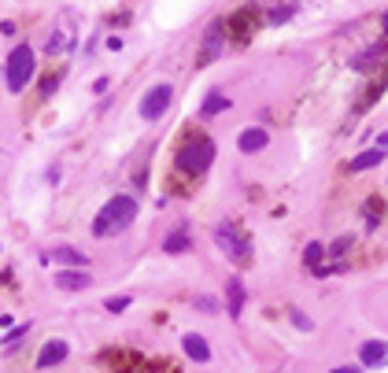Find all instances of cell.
Here are the masks:
<instances>
[{
  "label": "cell",
  "mask_w": 388,
  "mask_h": 373,
  "mask_svg": "<svg viewBox=\"0 0 388 373\" xmlns=\"http://www.w3.org/2000/svg\"><path fill=\"white\" fill-rule=\"evenodd\" d=\"M133 218H137V200L133 196H111L100 207V215H96L93 233L96 237H115V233L133 226Z\"/></svg>",
  "instance_id": "cell-1"
},
{
  "label": "cell",
  "mask_w": 388,
  "mask_h": 373,
  "mask_svg": "<svg viewBox=\"0 0 388 373\" xmlns=\"http://www.w3.org/2000/svg\"><path fill=\"white\" fill-rule=\"evenodd\" d=\"M211 159H214V141H211V137H203V133H196V137H189V141L178 148L174 163H178L181 174L196 178V174H203V170L211 166Z\"/></svg>",
  "instance_id": "cell-2"
},
{
  "label": "cell",
  "mask_w": 388,
  "mask_h": 373,
  "mask_svg": "<svg viewBox=\"0 0 388 373\" xmlns=\"http://www.w3.org/2000/svg\"><path fill=\"white\" fill-rule=\"evenodd\" d=\"M30 78H34V48L19 41V45L12 48V56H8V63H4L8 93H23L30 85Z\"/></svg>",
  "instance_id": "cell-3"
},
{
  "label": "cell",
  "mask_w": 388,
  "mask_h": 373,
  "mask_svg": "<svg viewBox=\"0 0 388 373\" xmlns=\"http://www.w3.org/2000/svg\"><path fill=\"white\" fill-rule=\"evenodd\" d=\"M170 100H174V89H170L167 82H159L141 97V108H137V111H141L145 122H156V119H163V115H167Z\"/></svg>",
  "instance_id": "cell-4"
},
{
  "label": "cell",
  "mask_w": 388,
  "mask_h": 373,
  "mask_svg": "<svg viewBox=\"0 0 388 373\" xmlns=\"http://www.w3.org/2000/svg\"><path fill=\"white\" fill-rule=\"evenodd\" d=\"M214 240H219V248L230 255V259H237V262H248V255H252V251H248L252 244H248V237L233 226V222H222V226L214 229Z\"/></svg>",
  "instance_id": "cell-5"
},
{
  "label": "cell",
  "mask_w": 388,
  "mask_h": 373,
  "mask_svg": "<svg viewBox=\"0 0 388 373\" xmlns=\"http://www.w3.org/2000/svg\"><path fill=\"white\" fill-rule=\"evenodd\" d=\"M78 45V26H74V19H71V12H63L59 15V23H56V30H52V37H48V56H59V52H67V48H74Z\"/></svg>",
  "instance_id": "cell-6"
},
{
  "label": "cell",
  "mask_w": 388,
  "mask_h": 373,
  "mask_svg": "<svg viewBox=\"0 0 388 373\" xmlns=\"http://www.w3.org/2000/svg\"><path fill=\"white\" fill-rule=\"evenodd\" d=\"M266 144H270V133H266L263 126H248V130H241V137H237V148H241L244 155L263 152Z\"/></svg>",
  "instance_id": "cell-7"
},
{
  "label": "cell",
  "mask_w": 388,
  "mask_h": 373,
  "mask_svg": "<svg viewBox=\"0 0 388 373\" xmlns=\"http://www.w3.org/2000/svg\"><path fill=\"white\" fill-rule=\"evenodd\" d=\"M67 355H71L67 340H48V344L37 351V370H52V366H59V362H67Z\"/></svg>",
  "instance_id": "cell-8"
},
{
  "label": "cell",
  "mask_w": 388,
  "mask_h": 373,
  "mask_svg": "<svg viewBox=\"0 0 388 373\" xmlns=\"http://www.w3.org/2000/svg\"><path fill=\"white\" fill-rule=\"evenodd\" d=\"M359 362L362 366H373V370L388 366V344L385 340H366V344L359 347Z\"/></svg>",
  "instance_id": "cell-9"
},
{
  "label": "cell",
  "mask_w": 388,
  "mask_h": 373,
  "mask_svg": "<svg viewBox=\"0 0 388 373\" xmlns=\"http://www.w3.org/2000/svg\"><path fill=\"white\" fill-rule=\"evenodd\" d=\"M41 262H67L74 270H85V266H89V255H82L78 248H52V251L41 255Z\"/></svg>",
  "instance_id": "cell-10"
},
{
  "label": "cell",
  "mask_w": 388,
  "mask_h": 373,
  "mask_svg": "<svg viewBox=\"0 0 388 373\" xmlns=\"http://www.w3.org/2000/svg\"><path fill=\"white\" fill-rule=\"evenodd\" d=\"M56 285L63 292H85L93 285V277L85 270H63V274H56Z\"/></svg>",
  "instance_id": "cell-11"
},
{
  "label": "cell",
  "mask_w": 388,
  "mask_h": 373,
  "mask_svg": "<svg viewBox=\"0 0 388 373\" xmlns=\"http://www.w3.org/2000/svg\"><path fill=\"white\" fill-rule=\"evenodd\" d=\"M181 347H185V355L192 362H207L211 358V347H207V340H203L200 333H185L181 336Z\"/></svg>",
  "instance_id": "cell-12"
},
{
  "label": "cell",
  "mask_w": 388,
  "mask_h": 373,
  "mask_svg": "<svg viewBox=\"0 0 388 373\" xmlns=\"http://www.w3.org/2000/svg\"><path fill=\"white\" fill-rule=\"evenodd\" d=\"M225 307H230L233 318H241V311H244V285H241V277H230V281H225Z\"/></svg>",
  "instance_id": "cell-13"
},
{
  "label": "cell",
  "mask_w": 388,
  "mask_h": 373,
  "mask_svg": "<svg viewBox=\"0 0 388 373\" xmlns=\"http://www.w3.org/2000/svg\"><path fill=\"white\" fill-rule=\"evenodd\" d=\"M222 52V23H211L207 26V37H203V52H200V63H211L214 56Z\"/></svg>",
  "instance_id": "cell-14"
},
{
  "label": "cell",
  "mask_w": 388,
  "mask_h": 373,
  "mask_svg": "<svg viewBox=\"0 0 388 373\" xmlns=\"http://www.w3.org/2000/svg\"><path fill=\"white\" fill-rule=\"evenodd\" d=\"M381 159H385V148H366V152H359V155H355L351 159V170H355V174H359V170H370V166H381Z\"/></svg>",
  "instance_id": "cell-15"
},
{
  "label": "cell",
  "mask_w": 388,
  "mask_h": 373,
  "mask_svg": "<svg viewBox=\"0 0 388 373\" xmlns=\"http://www.w3.org/2000/svg\"><path fill=\"white\" fill-rule=\"evenodd\" d=\"M385 52H388V41H385V45H377V48H370V52H362V56H355V59H351V67L359 70V74H366L370 67H377V63H381Z\"/></svg>",
  "instance_id": "cell-16"
},
{
  "label": "cell",
  "mask_w": 388,
  "mask_h": 373,
  "mask_svg": "<svg viewBox=\"0 0 388 373\" xmlns=\"http://www.w3.org/2000/svg\"><path fill=\"white\" fill-rule=\"evenodd\" d=\"M225 108H230V100H225L222 93H207V100H203L200 115H203V119H211V115H219V111H225Z\"/></svg>",
  "instance_id": "cell-17"
},
{
  "label": "cell",
  "mask_w": 388,
  "mask_h": 373,
  "mask_svg": "<svg viewBox=\"0 0 388 373\" xmlns=\"http://www.w3.org/2000/svg\"><path fill=\"white\" fill-rule=\"evenodd\" d=\"M163 248L170 251V255H181V251H189V233L181 229V233H170V237L163 240Z\"/></svg>",
  "instance_id": "cell-18"
},
{
  "label": "cell",
  "mask_w": 388,
  "mask_h": 373,
  "mask_svg": "<svg viewBox=\"0 0 388 373\" xmlns=\"http://www.w3.org/2000/svg\"><path fill=\"white\" fill-rule=\"evenodd\" d=\"M196 311L214 314V311H219V300H214V296H196Z\"/></svg>",
  "instance_id": "cell-19"
},
{
  "label": "cell",
  "mask_w": 388,
  "mask_h": 373,
  "mask_svg": "<svg viewBox=\"0 0 388 373\" xmlns=\"http://www.w3.org/2000/svg\"><path fill=\"white\" fill-rule=\"evenodd\" d=\"M104 307H107V314H122L129 307V296H115V300H107Z\"/></svg>",
  "instance_id": "cell-20"
},
{
  "label": "cell",
  "mask_w": 388,
  "mask_h": 373,
  "mask_svg": "<svg viewBox=\"0 0 388 373\" xmlns=\"http://www.w3.org/2000/svg\"><path fill=\"white\" fill-rule=\"evenodd\" d=\"M326 255V248L322 244H307V251H304V259H307V266H318V259Z\"/></svg>",
  "instance_id": "cell-21"
},
{
  "label": "cell",
  "mask_w": 388,
  "mask_h": 373,
  "mask_svg": "<svg viewBox=\"0 0 388 373\" xmlns=\"http://www.w3.org/2000/svg\"><path fill=\"white\" fill-rule=\"evenodd\" d=\"M288 318H293V322H296L299 329H315V322H311V318H307V314H299V311H296V307H293V311H288Z\"/></svg>",
  "instance_id": "cell-22"
},
{
  "label": "cell",
  "mask_w": 388,
  "mask_h": 373,
  "mask_svg": "<svg viewBox=\"0 0 388 373\" xmlns=\"http://www.w3.org/2000/svg\"><path fill=\"white\" fill-rule=\"evenodd\" d=\"M285 19H293V8H274L270 23H285Z\"/></svg>",
  "instance_id": "cell-23"
},
{
  "label": "cell",
  "mask_w": 388,
  "mask_h": 373,
  "mask_svg": "<svg viewBox=\"0 0 388 373\" xmlns=\"http://www.w3.org/2000/svg\"><path fill=\"white\" fill-rule=\"evenodd\" d=\"M348 244H351V237H340V240H337V244H333V248H329V251H333V255H344V248H348Z\"/></svg>",
  "instance_id": "cell-24"
},
{
  "label": "cell",
  "mask_w": 388,
  "mask_h": 373,
  "mask_svg": "<svg viewBox=\"0 0 388 373\" xmlns=\"http://www.w3.org/2000/svg\"><path fill=\"white\" fill-rule=\"evenodd\" d=\"M329 373H362L359 366H337V370H329Z\"/></svg>",
  "instance_id": "cell-25"
},
{
  "label": "cell",
  "mask_w": 388,
  "mask_h": 373,
  "mask_svg": "<svg viewBox=\"0 0 388 373\" xmlns=\"http://www.w3.org/2000/svg\"><path fill=\"white\" fill-rule=\"evenodd\" d=\"M377 148H388V130H385L381 137H377Z\"/></svg>",
  "instance_id": "cell-26"
}]
</instances>
